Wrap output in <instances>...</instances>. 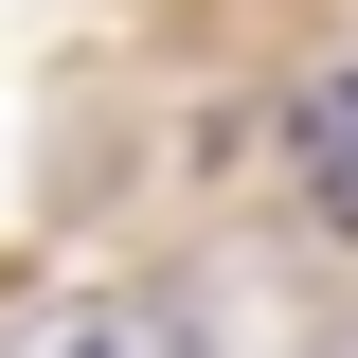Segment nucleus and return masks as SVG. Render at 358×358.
Here are the masks:
<instances>
[{"label":"nucleus","mask_w":358,"mask_h":358,"mask_svg":"<svg viewBox=\"0 0 358 358\" xmlns=\"http://www.w3.org/2000/svg\"><path fill=\"white\" fill-rule=\"evenodd\" d=\"M287 143H305V197L358 233V72H305V90H287Z\"/></svg>","instance_id":"2"},{"label":"nucleus","mask_w":358,"mask_h":358,"mask_svg":"<svg viewBox=\"0 0 358 358\" xmlns=\"http://www.w3.org/2000/svg\"><path fill=\"white\" fill-rule=\"evenodd\" d=\"M0 358H197V322L162 287H72V305H18Z\"/></svg>","instance_id":"1"}]
</instances>
